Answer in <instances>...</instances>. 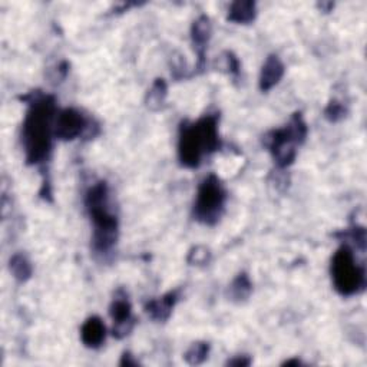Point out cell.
Here are the masks:
<instances>
[{
  "instance_id": "6da1fadb",
  "label": "cell",
  "mask_w": 367,
  "mask_h": 367,
  "mask_svg": "<svg viewBox=\"0 0 367 367\" xmlns=\"http://www.w3.org/2000/svg\"><path fill=\"white\" fill-rule=\"evenodd\" d=\"M56 101L50 95L35 94L29 102L22 127V145L29 165H39L49 159L55 138Z\"/></svg>"
},
{
  "instance_id": "7a4b0ae2",
  "label": "cell",
  "mask_w": 367,
  "mask_h": 367,
  "mask_svg": "<svg viewBox=\"0 0 367 367\" xmlns=\"http://www.w3.org/2000/svg\"><path fill=\"white\" fill-rule=\"evenodd\" d=\"M218 115H206L196 122H184L180 128L178 158L187 168H199L204 155L220 150Z\"/></svg>"
},
{
  "instance_id": "3957f363",
  "label": "cell",
  "mask_w": 367,
  "mask_h": 367,
  "mask_svg": "<svg viewBox=\"0 0 367 367\" xmlns=\"http://www.w3.org/2000/svg\"><path fill=\"white\" fill-rule=\"evenodd\" d=\"M85 206L94 222L92 248L96 254H108L118 241V217L112 213L109 204V188L105 181L94 184L87 195Z\"/></svg>"
},
{
  "instance_id": "277c9868",
  "label": "cell",
  "mask_w": 367,
  "mask_h": 367,
  "mask_svg": "<svg viewBox=\"0 0 367 367\" xmlns=\"http://www.w3.org/2000/svg\"><path fill=\"white\" fill-rule=\"evenodd\" d=\"M307 136V125L301 114H294L292 121L281 129L266 135L264 144L271 152L274 162L280 168L290 166L297 155V145H301Z\"/></svg>"
},
{
  "instance_id": "5b68a950",
  "label": "cell",
  "mask_w": 367,
  "mask_h": 367,
  "mask_svg": "<svg viewBox=\"0 0 367 367\" xmlns=\"http://www.w3.org/2000/svg\"><path fill=\"white\" fill-rule=\"evenodd\" d=\"M331 278L336 292L350 297L359 294L366 287V271L354 257L349 244L342 245L334 252L331 260Z\"/></svg>"
},
{
  "instance_id": "8992f818",
  "label": "cell",
  "mask_w": 367,
  "mask_h": 367,
  "mask_svg": "<svg viewBox=\"0 0 367 367\" xmlns=\"http://www.w3.org/2000/svg\"><path fill=\"white\" fill-rule=\"evenodd\" d=\"M227 192L224 189L220 178L214 174L208 175L199 187L196 200L194 204V218L206 225H214L218 222L224 213Z\"/></svg>"
},
{
  "instance_id": "52a82bcc",
  "label": "cell",
  "mask_w": 367,
  "mask_h": 367,
  "mask_svg": "<svg viewBox=\"0 0 367 367\" xmlns=\"http://www.w3.org/2000/svg\"><path fill=\"white\" fill-rule=\"evenodd\" d=\"M91 125L80 110L75 108L62 109L56 115L55 122V138L61 141H73L89 131Z\"/></svg>"
},
{
  "instance_id": "ba28073f",
  "label": "cell",
  "mask_w": 367,
  "mask_h": 367,
  "mask_svg": "<svg viewBox=\"0 0 367 367\" xmlns=\"http://www.w3.org/2000/svg\"><path fill=\"white\" fill-rule=\"evenodd\" d=\"M109 315L112 320H114L112 334H114V337L118 338V340L127 337L132 331L135 326V319L132 317V305L127 294H124L121 290L118 292L114 301L110 304Z\"/></svg>"
},
{
  "instance_id": "9c48e42d",
  "label": "cell",
  "mask_w": 367,
  "mask_h": 367,
  "mask_svg": "<svg viewBox=\"0 0 367 367\" xmlns=\"http://www.w3.org/2000/svg\"><path fill=\"white\" fill-rule=\"evenodd\" d=\"M211 34H213V24L208 16H200L192 23L191 39L195 52L199 53V65H196V69L199 71H203L206 66V50L211 39Z\"/></svg>"
},
{
  "instance_id": "30bf717a",
  "label": "cell",
  "mask_w": 367,
  "mask_h": 367,
  "mask_svg": "<svg viewBox=\"0 0 367 367\" xmlns=\"http://www.w3.org/2000/svg\"><path fill=\"white\" fill-rule=\"evenodd\" d=\"M178 292H169L159 298L151 300L145 304L147 315L155 322H165L173 313V308L178 301Z\"/></svg>"
},
{
  "instance_id": "8fae6325",
  "label": "cell",
  "mask_w": 367,
  "mask_h": 367,
  "mask_svg": "<svg viewBox=\"0 0 367 367\" xmlns=\"http://www.w3.org/2000/svg\"><path fill=\"white\" fill-rule=\"evenodd\" d=\"M106 337V327L98 316L89 317L80 329V338L83 345L89 349H99Z\"/></svg>"
},
{
  "instance_id": "7c38bea8",
  "label": "cell",
  "mask_w": 367,
  "mask_h": 367,
  "mask_svg": "<svg viewBox=\"0 0 367 367\" xmlns=\"http://www.w3.org/2000/svg\"><path fill=\"white\" fill-rule=\"evenodd\" d=\"M285 75V65L277 55H270L266 59L260 73V89L267 92L273 89Z\"/></svg>"
},
{
  "instance_id": "4fadbf2b",
  "label": "cell",
  "mask_w": 367,
  "mask_h": 367,
  "mask_svg": "<svg viewBox=\"0 0 367 367\" xmlns=\"http://www.w3.org/2000/svg\"><path fill=\"white\" fill-rule=\"evenodd\" d=\"M256 15H257L256 3L250 2V0H238V2H234L230 6L227 19L234 23L248 24L256 19Z\"/></svg>"
},
{
  "instance_id": "5bb4252c",
  "label": "cell",
  "mask_w": 367,
  "mask_h": 367,
  "mask_svg": "<svg viewBox=\"0 0 367 367\" xmlns=\"http://www.w3.org/2000/svg\"><path fill=\"white\" fill-rule=\"evenodd\" d=\"M252 292V285L250 281V277L245 273L238 274L229 289V296L233 301L241 303L250 297Z\"/></svg>"
},
{
  "instance_id": "9a60e30c",
  "label": "cell",
  "mask_w": 367,
  "mask_h": 367,
  "mask_svg": "<svg viewBox=\"0 0 367 367\" xmlns=\"http://www.w3.org/2000/svg\"><path fill=\"white\" fill-rule=\"evenodd\" d=\"M9 268H10V273L13 274V277L17 281H22V283L23 281L29 280L32 277V273H34L32 264L29 263V260L23 256V254H15V256L9 261Z\"/></svg>"
},
{
  "instance_id": "2e32d148",
  "label": "cell",
  "mask_w": 367,
  "mask_h": 367,
  "mask_svg": "<svg viewBox=\"0 0 367 367\" xmlns=\"http://www.w3.org/2000/svg\"><path fill=\"white\" fill-rule=\"evenodd\" d=\"M166 94H168V88H166V83L164 79H157L154 83L151 89L148 91V95H147V106L151 109V110H158L161 109V106L164 105L165 102V98H166Z\"/></svg>"
},
{
  "instance_id": "e0dca14e",
  "label": "cell",
  "mask_w": 367,
  "mask_h": 367,
  "mask_svg": "<svg viewBox=\"0 0 367 367\" xmlns=\"http://www.w3.org/2000/svg\"><path fill=\"white\" fill-rule=\"evenodd\" d=\"M210 353V345L206 342H196L189 346V349L185 352L184 359L191 366H199L203 364Z\"/></svg>"
},
{
  "instance_id": "ac0fdd59",
  "label": "cell",
  "mask_w": 367,
  "mask_h": 367,
  "mask_svg": "<svg viewBox=\"0 0 367 367\" xmlns=\"http://www.w3.org/2000/svg\"><path fill=\"white\" fill-rule=\"evenodd\" d=\"M217 64H218V69L222 72L231 73L234 76L240 73V62L237 59V56L231 52H224L218 58Z\"/></svg>"
},
{
  "instance_id": "d6986e66",
  "label": "cell",
  "mask_w": 367,
  "mask_h": 367,
  "mask_svg": "<svg viewBox=\"0 0 367 367\" xmlns=\"http://www.w3.org/2000/svg\"><path fill=\"white\" fill-rule=\"evenodd\" d=\"M210 259H211L210 250L203 245H196L191 248L187 260L191 266H206L210 263Z\"/></svg>"
},
{
  "instance_id": "ffe728a7",
  "label": "cell",
  "mask_w": 367,
  "mask_h": 367,
  "mask_svg": "<svg viewBox=\"0 0 367 367\" xmlns=\"http://www.w3.org/2000/svg\"><path fill=\"white\" fill-rule=\"evenodd\" d=\"M346 114H347V110H346L345 105L338 101H331L327 105V108L324 109V117L330 122H337V121L343 120L346 117Z\"/></svg>"
},
{
  "instance_id": "44dd1931",
  "label": "cell",
  "mask_w": 367,
  "mask_h": 367,
  "mask_svg": "<svg viewBox=\"0 0 367 367\" xmlns=\"http://www.w3.org/2000/svg\"><path fill=\"white\" fill-rule=\"evenodd\" d=\"M337 236H343L345 240H352L360 250H364L366 247V231L363 227H354L347 233H342Z\"/></svg>"
},
{
  "instance_id": "7402d4cb",
  "label": "cell",
  "mask_w": 367,
  "mask_h": 367,
  "mask_svg": "<svg viewBox=\"0 0 367 367\" xmlns=\"http://www.w3.org/2000/svg\"><path fill=\"white\" fill-rule=\"evenodd\" d=\"M251 363V359L248 356H237L231 360L227 361L229 366H236V367H240V366H250Z\"/></svg>"
},
{
  "instance_id": "603a6c76",
  "label": "cell",
  "mask_w": 367,
  "mask_h": 367,
  "mask_svg": "<svg viewBox=\"0 0 367 367\" xmlns=\"http://www.w3.org/2000/svg\"><path fill=\"white\" fill-rule=\"evenodd\" d=\"M120 364H121V366H127V367H129V366H138V361L134 360V356H132L131 353H124V356H122Z\"/></svg>"
},
{
  "instance_id": "cb8c5ba5",
  "label": "cell",
  "mask_w": 367,
  "mask_h": 367,
  "mask_svg": "<svg viewBox=\"0 0 367 367\" xmlns=\"http://www.w3.org/2000/svg\"><path fill=\"white\" fill-rule=\"evenodd\" d=\"M292 364H296V366H298V364H301V361H300L298 359H294V360H287V361L285 363V366H292Z\"/></svg>"
}]
</instances>
